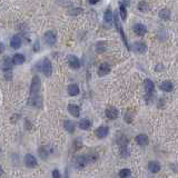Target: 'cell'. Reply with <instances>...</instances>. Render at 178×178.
I'll return each mask as SVG.
<instances>
[{"instance_id": "1", "label": "cell", "mask_w": 178, "mask_h": 178, "mask_svg": "<svg viewBox=\"0 0 178 178\" xmlns=\"http://www.w3.org/2000/svg\"><path fill=\"white\" fill-rule=\"evenodd\" d=\"M41 82L39 76H33L30 86V105L35 107H41V96H40Z\"/></svg>"}, {"instance_id": "2", "label": "cell", "mask_w": 178, "mask_h": 178, "mask_svg": "<svg viewBox=\"0 0 178 178\" xmlns=\"http://www.w3.org/2000/svg\"><path fill=\"white\" fill-rule=\"evenodd\" d=\"M113 20L115 21V26H116L117 30L119 31L120 37H121V39H123V41H124V44H125V46L127 47V49H130L129 45H128V41H127L126 35H125V33H124L123 26H121V23H120L119 17H118V15H117V13H113Z\"/></svg>"}, {"instance_id": "3", "label": "cell", "mask_w": 178, "mask_h": 178, "mask_svg": "<svg viewBox=\"0 0 178 178\" xmlns=\"http://www.w3.org/2000/svg\"><path fill=\"white\" fill-rule=\"evenodd\" d=\"M40 70L44 72L46 77H50L52 74V66L51 62L48 58L42 59V61L40 62Z\"/></svg>"}, {"instance_id": "4", "label": "cell", "mask_w": 178, "mask_h": 178, "mask_svg": "<svg viewBox=\"0 0 178 178\" xmlns=\"http://www.w3.org/2000/svg\"><path fill=\"white\" fill-rule=\"evenodd\" d=\"M23 162H25V165L27 167H29V168H33L37 166V159L35 158V156H33L31 154H27L25 156V159H23Z\"/></svg>"}, {"instance_id": "5", "label": "cell", "mask_w": 178, "mask_h": 178, "mask_svg": "<svg viewBox=\"0 0 178 178\" xmlns=\"http://www.w3.org/2000/svg\"><path fill=\"white\" fill-rule=\"evenodd\" d=\"M108 133H109V128L107 126H100L99 128H97V129L95 130V135H96V137L99 138V139L105 138V137L108 135Z\"/></svg>"}, {"instance_id": "6", "label": "cell", "mask_w": 178, "mask_h": 178, "mask_svg": "<svg viewBox=\"0 0 178 178\" xmlns=\"http://www.w3.org/2000/svg\"><path fill=\"white\" fill-rule=\"evenodd\" d=\"M134 47H133V50L137 54H144L146 52L147 50V46H146L145 42H141V41H137L134 44Z\"/></svg>"}, {"instance_id": "7", "label": "cell", "mask_w": 178, "mask_h": 178, "mask_svg": "<svg viewBox=\"0 0 178 178\" xmlns=\"http://www.w3.org/2000/svg\"><path fill=\"white\" fill-rule=\"evenodd\" d=\"M68 64H69V66H70V68H72V69L80 68V60L74 55H70L68 57Z\"/></svg>"}, {"instance_id": "8", "label": "cell", "mask_w": 178, "mask_h": 178, "mask_svg": "<svg viewBox=\"0 0 178 178\" xmlns=\"http://www.w3.org/2000/svg\"><path fill=\"white\" fill-rule=\"evenodd\" d=\"M45 41L47 45L49 46H54L55 45L56 40H57V38H56V35L52 31H47V33H45Z\"/></svg>"}, {"instance_id": "9", "label": "cell", "mask_w": 178, "mask_h": 178, "mask_svg": "<svg viewBox=\"0 0 178 178\" xmlns=\"http://www.w3.org/2000/svg\"><path fill=\"white\" fill-rule=\"evenodd\" d=\"M105 115H106V117L108 119L113 120L118 117V110L116 108H113V107H108L106 109V111H105Z\"/></svg>"}, {"instance_id": "10", "label": "cell", "mask_w": 178, "mask_h": 178, "mask_svg": "<svg viewBox=\"0 0 178 178\" xmlns=\"http://www.w3.org/2000/svg\"><path fill=\"white\" fill-rule=\"evenodd\" d=\"M88 162H89V160H88L87 156H78L76 158V167L77 168H84Z\"/></svg>"}, {"instance_id": "11", "label": "cell", "mask_w": 178, "mask_h": 178, "mask_svg": "<svg viewBox=\"0 0 178 178\" xmlns=\"http://www.w3.org/2000/svg\"><path fill=\"white\" fill-rule=\"evenodd\" d=\"M133 29L137 36H144L147 33V27H146L145 25H142V23H137V25H135Z\"/></svg>"}, {"instance_id": "12", "label": "cell", "mask_w": 178, "mask_h": 178, "mask_svg": "<svg viewBox=\"0 0 178 178\" xmlns=\"http://www.w3.org/2000/svg\"><path fill=\"white\" fill-rule=\"evenodd\" d=\"M111 70V67H110L109 64H107V62H104V64H101L99 66V69H98V75L99 76H106L108 75Z\"/></svg>"}, {"instance_id": "13", "label": "cell", "mask_w": 178, "mask_h": 178, "mask_svg": "<svg viewBox=\"0 0 178 178\" xmlns=\"http://www.w3.org/2000/svg\"><path fill=\"white\" fill-rule=\"evenodd\" d=\"M68 111L72 117L78 118V117L80 116V108H79V106H77V105H75V104L68 105Z\"/></svg>"}, {"instance_id": "14", "label": "cell", "mask_w": 178, "mask_h": 178, "mask_svg": "<svg viewBox=\"0 0 178 178\" xmlns=\"http://www.w3.org/2000/svg\"><path fill=\"white\" fill-rule=\"evenodd\" d=\"M136 142L139 146H147L149 142L148 136L145 135V134H139L136 136Z\"/></svg>"}, {"instance_id": "15", "label": "cell", "mask_w": 178, "mask_h": 178, "mask_svg": "<svg viewBox=\"0 0 178 178\" xmlns=\"http://www.w3.org/2000/svg\"><path fill=\"white\" fill-rule=\"evenodd\" d=\"M159 88H160L162 90L169 92V91H173V90H174V85H173L172 81L165 80V81H162V84L159 85Z\"/></svg>"}, {"instance_id": "16", "label": "cell", "mask_w": 178, "mask_h": 178, "mask_svg": "<svg viewBox=\"0 0 178 178\" xmlns=\"http://www.w3.org/2000/svg\"><path fill=\"white\" fill-rule=\"evenodd\" d=\"M21 37L18 35H15L12 37V39H11V41H10V45H11V47H12L13 49H18L21 47Z\"/></svg>"}, {"instance_id": "17", "label": "cell", "mask_w": 178, "mask_h": 178, "mask_svg": "<svg viewBox=\"0 0 178 178\" xmlns=\"http://www.w3.org/2000/svg\"><path fill=\"white\" fill-rule=\"evenodd\" d=\"M145 89H146V92H147V96H150L154 92L155 85H154V82L150 79H146L145 80Z\"/></svg>"}, {"instance_id": "18", "label": "cell", "mask_w": 178, "mask_h": 178, "mask_svg": "<svg viewBox=\"0 0 178 178\" xmlns=\"http://www.w3.org/2000/svg\"><path fill=\"white\" fill-rule=\"evenodd\" d=\"M148 169H149V172H150V173H154V174H156V173H158L159 170H160V164H159L158 162H155V160L149 162Z\"/></svg>"}, {"instance_id": "19", "label": "cell", "mask_w": 178, "mask_h": 178, "mask_svg": "<svg viewBox=\"0 0 178 178\" xmlns=\"http://www.w3.org/2000/svg\"><path fill=\"white\" fill-rule=\"evenodd\" d=\"M13 66V61L12 59L10 58V57H6V58L3 59V62H2V69L5 71H9L11 70Z\"/></svg>"}, {"instance_id": "20", "label": "cell", "mask_w": 178, "mask_h": 178, "mask_svg": "<svg viewBox=\"0 0 178 178\" xmlns=\"http://www.w3.org/2000/svg\"><path fill=\"white\" fill-rule=\"evenodd\" d=\"M67 90H68V94L70 95V96H77L78 94H79V87H78V85L76 84H71L68 86V88H67Z\"/></svg>"}, {"instance_id": "21", "label": "cell", "mask_w": 178, "mask_h": 178, "mask_svg": "<svg viewBox=\"0 0 178 178\" xmlns=\"http://www.w3.org/2000/svg\"><path fill=\"white\" fill-rule=\"evenodd\" d=\"M25 60H26V58H25V56L23 54H16L12 58V61L15 65H23Z\"/></svg>"}, {"instance_id": "22", "label": "cell", "mask_w": 178, "mask_h": 178, "mask_svg": "<svg viewBox=\"0 0 178 178\" xmlns=\"http://www.w3.org/2000/svg\"><path fill=\"white\" fill-rule=\"evenodd\" d=\"M90 127H91V121L89 119L84 118V119H81L80 121H79V128H80V129L88 130Z\"/></svg>"}, {"instance_id": "23", "label": "cell", "mask_w": 178, "mask_h": 178, "mask_svg": "<svg viewBox=\"0 0 178 178\" xmlns=\"http://www.w3.org/2000/svg\"><path fill=\"white\" fill-rule=\"evenodd\" d=\"M64 128H65L69 134H72L75 131V124L70 120H65L64 121Z\"/></svg>"}, {"instance_id": "24", "label": "cell", "mask_w": 178, "mask_h": 178, "mask_svg": "<svg viewBox=\"0 0 178 178\" xmlns=\"http://www.w3.org/2000/svg\"><path fill=\"white\" fill-rule=\"evenodd\" d=\"M113 11H111V9L109 8H107V10L105 11L104 13V20L105 23H111L113 21Z\"/></svg>"}, {"instance_id": "25", "label": "cell", "mask_w": 178, "mask_h": 178, "mask_svg": "<svg viewBox=\"0 0 178 178\" xmlns=\"http://www.w3.org/2000/svg\"><path fill=\"white\" fill-rule=\"evenodd\" d=\"M170 16H172V12L169 9H162L159 11V17L164 20H169Z\"/></svg>"}, {"instance_id": "26", "label": "cell", "mask_w": 178, "mask_h": 178, "mask_svg": "<svg viewBox=\"0 0 178 178\" xmlns=\"http://www.w3.org/2000/svg\"><path fill=\"white\" fill-rule=\"evenodd\" d=\"M107 49V46H106V42L101 41V42H98L97 45H96V51L101 54V52H105Z\"/></svg>"}, {"instance_id": "27", "label": "cell", "mask_w": 178, "mask_h": 178, "mask_svg": "<svg viewBox=\"0 0 178 178\" xmlns=\"http://www.w3.org/2000/svg\"><path fill=\"white\" fill-rule=\"evenodd\" d=\"M119 12H120V16H121V19L126 20V18H127V10H126V6H125V5H123V3H120V5H119Z\"/></svg>"}, {"instance_id": "28", "label": "cell", "mask_w": 178, "mask_h": 178, "mask_svg": "<svg viewBox=\"0 0 178 178\" xmlns=\"http://www.w3.org/2000/svg\"><path fill=\"white\" fill-rule=\"evenodd\" d=\"M130 176H131V172H130L128 168H124L119 172V177H121V178L130 177Z\"/></svg>"}, {"instance_id": "29", "label": "cell", "mask_w": 178, "mask_h": 178, "mask_svg": "<svg viewBox=\"0 0 178 178\" xmlns=\"http://www.w3.org/2000/svg\"><path fill=\"white\" fill-rule=\"evenodd\" d=\"M138 9H139L141 12H144V11H148L149 7H148V5L145 2V1H141V2L138 5Z\"/></svg>"}, {"instance_id": "30", "label": "cell", "mask_w": 178, "mask_h": 178, "mask_svg": "<svg viewBox=\"0 0 178 178\" xmlns=\"http://www.w3.org/2000/svg\"><path fill=\"white\" fill-rule=\"evenodd\" d=\"M52 177H54V178H60V177H61V175L59 174V172L57 170V169H55V170L52 172Z\"/></svg>"}, {"instance_id": "31", "label": "cell", "mask_w": 178, "mask_h": 178, "mask_svg": "<svg viewBox=\"0 0 178 178\" xmlns=\"http://www.w3.org/2000/svg\"><path fill=\"white\" fill-rule=\"evenodd\" d=\"M88 1H89V3H90V5H96V3H97L99 0H88Z\"/></svg>"}, {"instance_id": "32", "label": "cell", "mask_w": 178, "mask_h": 178, "mask_svg": "<svg viewBox=\"0 0 178 178\" xmlns=\"http://www.w3.org/2000/svg\"><path fill=\"white\" fill-rule=\"evenodd\" d=\"M3 49H5V47H3V44H0V55H1V52L3 51Z\"/></svg>"}, {"instance_id": "33", "label": "cell", "mask_w": 178, "mask_h": 178, "mask_svg": "<svg viewBox=\"0 0 178 178\" xmlns=\"http://www.w3.org/2000/svg\"><path fill=\"white\" fill-rule=\"evenodd\" d=\"M123 1H124V2H125V3H129L130 0H123Z\"/></svg>"}, {"instance_id": "34", "label": "cell", "mask_w": 178, "mask_h": 178, "mask_svg": "<svg viewBox=\"0 0 178 178\" xmlns=\"http://www.w3.org/2000/svg\"><path fill=\"white\" fill-rule=\"evenodd\" d=\"M1 173H2V169H1V167H0V176H1Z\"/></svg>"}]
</instances>
